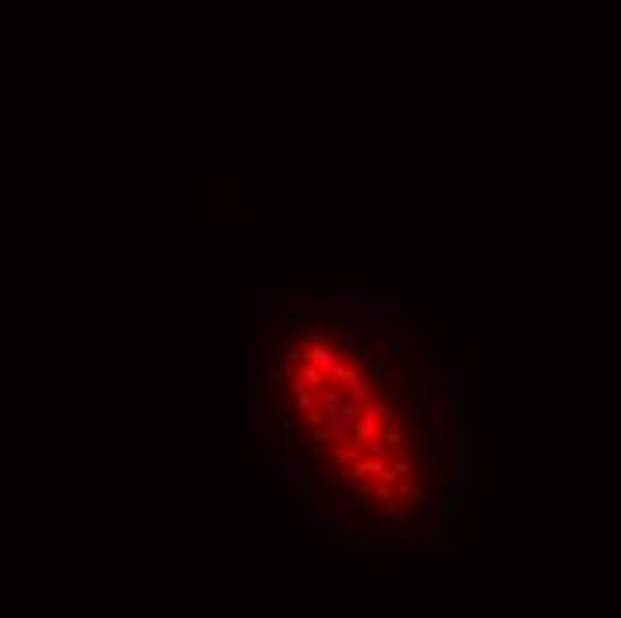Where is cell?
Masks as SVG:
<instances>
[{
    "mask_svg": "<svg viewBox=\"0 0 621 618\" xmlns=\"http://www.w3.org/2000/svg\"><path fill=\"white\" fill-rule=\"evenodd\" d=\"M343 390H347V400H350V404H357L361 411H364L368 404H375V386L368 383L364 368H354V361H350V368H347Z\"/></svg>",
    "mask_w": 621,
    "mask_h": 618,
    "instance_id": "cell-5",
    "label": "cell"
},
{
    "mask_svg": "<svg viewBox=\"0 0 621 618\" xmlns=\"http://www.w3.org/2000/svg\"><path fill=\"white\" fill-rule=\"evenodd\" d=\"M411 450H414V461H418V465H425V461H432V457H436V450H432V429H425V425H414Z\"/></svg>",
    "mask_w": 621,
    "mask_h": 618,
    "instance_id": "cell-12",
    "label": "cell"
},
{
    "mask_svg": "<svg viewBox=\"0 0 621 618\" xmlns=\"http://www.w3.org/2000/svg\"><path fill=\"white\" fill-rule=\"evenodd\" d=\"M286 300V279H278V275H264L250 286V304L254 307H278Z\"/></svg>",
    "mask_w": 621,
    "mask_h": 618,
    "instance_id": "cell-6",
    "label": "cell"
},
{
    "mask_svg": "<svg viewBox=\"0 0 621 618\" xmlns=\"http://www.w3.org/2000/svg\"><path fill=\"white\" fill-rule=\"evenodd\" d=\"M264 443H268V454L275 461H286V457H297L300 454V425L297 418L290 415V404H278V415L271 422V429L264 432Z\"/></svg>",
    "mask_w": 621,
    "mask_h": 618,
    "instance_id": "cell-1",
    "label": "cell"
},
{
    "mask_svg": "<svg viewBox=\"0 0 621 618\" xmlns=\"http://www.w3.org/2000/svg\"><path fill=\"white\" fill-rule=\"evenodd\" d=\"M454 472H457V476H454V490L464 493V490L472 486V479H475V457H472V454H468V457H461Z\"/></svg>",
    "mask_w": 621,
    "mask_h": 618,
    "instance_id": "cell-15",
    "label": "cell"
},
{
    "mask_svg": "<svg viewBox=\"0 0 621 618\" xmlns=\"http://www.w3.org/2000/svg\"><path fill=\"white\" fill-rule=\"evenodd\" d=\"M297 379H300L304 386H310V390H325V386H332V383H329V376L322 372V368L307 365V361H304V365L297 368Z\"/></svg>",
    "mask_w": 621,
    "mask_h": 618,
    "instance_id": "cell-13",
    "label": "cell"
},
{
    "mask_svg": "<svg viewBox=\"0 0 621 618\" xmlns=\"http://www.w3.org/2000/svg\"><path fill=\"white\" fill-rule=\"evenodd\" d=\"M286 329H290V332H300V329H304V315L290 311V315H286Z\"/></svg>",
    "mask_w": 621,
    "mask_h": 618,
    "instance_id": "cell-21",
    "label": "cell"
},
{
    "mask_svg": "<svg viewBox=\"0 0 621 618\" xmlns=\"http://www.w3.org/2000/svg\"><path fill=\"white\" fill-rule=\"evenodd\" d=\"M371 543L364 536H343V550H368Z\"/></svg>",
    "mask_w": 621,
    "mask_h": 618,
    "instance_id": "cell-20",
    "label": "cell"
},
{
    "mask_svg": "<svg viewBox=\"0 0 621 618\" xmlns=\"http://www.w3.org/2000/svg\"><path fill=\"white\" fill-rule=\"evenodd\" d=\"M464 511V501H461V490H450L447 497H443V504H440V518H457Z\"/></svg>",
    "mask_w": 621,
    "mask_h": 618,
    "instance_id": "cell-18",
    "label": "cell"
},
{
    "mask_svg": "<svg viewBox=\"0 0 621 618\" xmlns=\"http://www.w3.org/2000/svg\"><path fill=\"white\" fill-rule=\"evenodd\" d=\"M343 404H347V390H343V386H325V390H318V408L329 415V422L339 418Z\"/></svg>",
    "mask_w": 621,
    "mask_h": 618,
    "instance_id": "cell-10",
    "label": "cell"
},
{
    "mask_svg": "<svg viewBox=\"0 0 621 618\" xmlns=\"http://www.w3.org/2000/svg\"><path fill=\"white\" fill-rule=\"evenodd\" d=\"M403 400H407V408H411V415H414V425H421L425 418H428V411H432V386H425V383H418V379H411V386L403 390Z\"/></svg>",
    "mask_w": 621,
    "mask_h": 618,
    "instance_id": "cell-7",
    "label": "cell"
},
{
    "mask_svg": "<svg viewBox=\"0 0 621 618\" xmlns=\"http://www.w3.org/2000/svg\"><path fill=\"white\" fill-rule=\"evenodd\" d=\"M447 425H450L447 443H450L454 457H457V461H461V457H468V443H472V436H468V425H464V400H461V397H450V400H447Z\"/></svg>",
    "mask_w": 621,
    "mask_h": 618,
    "instance_id": "cell-3",
    "label": "cell"
},
{
    "mask_svg": "<svg viewBox=\"0 0 621 618\" xmlns=\"http://www.w3.org/2000/svg\"><path fill=\"white\" fill-rule=\"evenodd\" d=\"M379 440L389 447V454H403V450H407V429H403V425H386Z\"/></svg>",
    "mask_w": 621,
    "mask_h": 618,
    "instance_id": "cell-14",
    "label": "cell"
},
{
    "mask_svg": "<svg viewBox=\"0 0 621 618\" xmlns=\"http://www.w3.org/2000/svg\"><path fill=\"white\" fill-rule=\"evenodd\" d=\"M364 376H368V383L375 386V390H389V386H393V361H389L386 354L368 358V361H364Z\"/></svg>",
    "mask_w": 621,
    "mask_h": 618,
    "instance_id": "cell-8",
    "label": "cell"
},
{
    "mask_svg": "<svg viewBox=\"0 0 621 618\" xmlns=\"http://www.w3.org/2000/svg\"><path fill=\"white\" fill-rule=\"evenodd\" d=\"M232 511H246V501H243V497H232Z\"/></svg>",
    "mask_w": 621,
    "mask_h": 618,
    "instance_id": "cell-22",
    "label": "cell"
},
{
    "mask_svg": "<svg viewBox=\"0 0 621 618\" xmlns=\"http://www.w3.org/2000/svg\"><path fill=\"white\" fill-rule=\"evenodd\" d=\"M290 400H293V408H297L300 418H304L307 411H315V408H318V390H310V386H304L300 379H293V386H290Z\"/></svg>",
    "mask_w": 621,
    "mask_h": 618,
    "instance_id": "cell-11",
    "label": "cell"
},
{
    "mask_svg": "<svg viewBox=\"0 0 621 618\" xmlns=\"http://www.w3.org/2000/svg\"><path fill=\"white\" fill-rule=\"evenodd\" d=\"M304 361L315 365V368H322V372L329 376V383H332V376H336V368L347 365V358L339 354V347H332V344H304Z\"/></svg>",
    "mask_w": 621,
    "mask_h": 618,
    "instance_id": "cell-4",
    "label": "cell"
},
{
    "mask_svg": "<svg viewBox=\"0 0 621 618\" xmlns=\"http://www.w3.org/2000/svg\"><path fill=\"white\" fill-rule=\"evenodd\" d=\"M239 400L246 408L250 404H261V372H257V347L250 339L239 344Z\"/></svg>",
    "mask_w": 621,
    "mask_h": 618,
    "instance_id": "cell-2",
    "label": "cell"
},
{
    "mask_svg": "<svg viewBox=\"0 0 621 618\" xmlns=\"http://www.w3.org/2000/svg\"><path fill=\"white\" fill-rule=\"evenodd\" d=\"M389 465H393V472L400 476V479H414V457L403 450V454H393L389 457Z\"/></svg>",
    "mask_w": 621,
    "mask_h": 618,
    "instance_id": "cell-17",
    "label": "cell"
},
{
    "mask_svg": "<svg viewBox=\"0 0 621 618\" xmlns=\"http://www.w3.org/2000/svg\"><path fill=\"white\" fill-rule=\"evenodd\" d=\"M364 454H361V447H354V443H343V447H336L332 450V465L339 469V472H347L354 461H361Z\"/></svg>",
    "mask_w": 621,
    "mask_h": 618,
    "instance_id": "cell-16",
    "label": "cell"
},
{
    "mask_svg": "<svg viewBox=\"0 0 621 618\" xmlns=\"http://www.w3.org/2000/svg\"><path fill=\"white\" fill-rule=\"evenodd\" d=\"M457 397H461V400L472 397V376H468V372H457Z\"/></svg>",
    "mask_w": 621,
    "mask_h": 618,
    "instance_id": "cell-19",
    "label": "cell"
},
{
    "mask_svg": "<svg viewBox=\"0 0 621 618\" xmlns=\"http://www.w3.org/2000/svg\"><path fill=\"white\" fill-rule=\"evenodd\" d=\"M396 493H400V501L407 504L414 515H421V511L428 508V493H425V483H421V479H403V483L396 486Z\"/></svg>",
    "mask_w": 621,
    "mask_h": 618,
    "instance_id": "cell-9",
    "label": "cell"
}]
</instances>
